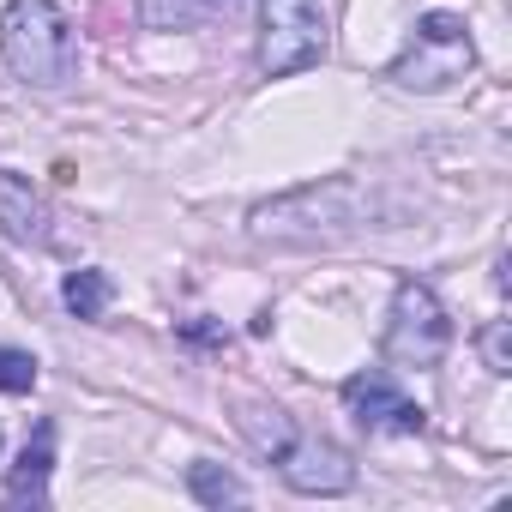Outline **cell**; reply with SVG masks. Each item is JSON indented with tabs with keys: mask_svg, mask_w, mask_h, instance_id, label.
Returning <instances> with one entry per match:
<instances>
[{
	"mask_svg": "<svg viewBox=\"0 0 512 512\" xmlns=\"http://www.w3.org/2000/svg\"><path fill=\"white\" fill-rule=\"evenodd\" d=\"M49 464H55V428H49V422H37V440H25V452H19V470H13L7 494H13V500H31V506H43V494H49Z\"/></svg>",
	"mask_w": 512,
	"mask_h": 512,
	"instance_id": "52a82bcc",
	"label": "cell"
},
{
	"mask_svg": "<svg viewBox=\"0 0 512 512\" xmlns=\"http://www.w3.org/2000/svg\"><path fill=\"white\" fill-rule=\"evenodd\" d=\"M476 344H482V362H488L494 374H512V350H506V320H488Z\"/></svg>",
	"mask_w": 512,
	"mask_h": 512,
	"instance_id": "8fae6325",
	"label": "cell"
},
{
	"mask_svg": "<svg viewBox=\"0 0 512 512\" xmlns=\"http://www.w3.org/2000/svg\"><path fill=\"white\" fill-rule=\"evenodd\" d=\"M470 67H476V49H470L464 19L428 13V19H416V37H410L404 61L392 67V79H398L404 91H446V85L464 79Z\"/></svg>",
	"mask_w": 512,
	"mask_h": 512,
	"instance_id": "3957f363",
	"label": "cell"
},
{
	"mask_svg": "<svg viewBox=\"0 0 512 512\" xmlns=\"http://www.w3.org/2000/svg\"><path fill=\"white\" fill-rule=\"evenodd\" d=\"M446 350H452V320H446L440 296L428 284L404 278L392 296V314H386V362L422 374V368H440Z\"/></svg>",
	"mask_w": 512,
	"mask_h": 512,
	"instance_id": "7a4b0ae2",
	"label": "cell"
},
{
	"mask_svg": "<svg viewBox=\"0 0 512 512\" xmlns=\"http://www.w3.org/2000/svg\"><path fill=\"white\" fill-rule=\"evenodd\" d=\"M109 296H115V284H109L103 272H73V278L61 284V302H67V308H73L79 320H103Z\"/></svg>",
	"mask_w": 512,
	"mask_h": 512,
	"instance_id": "ba28073f",
	"label": "cell"
},
{
	"mask_svg": "<svg viewBox=\"0 0 512 512\" xmlns=\"http://www.w3.org/2000/svg\"><path fill=\"white\" fill-rule=\"evenodd\" d=\"M278 470H284V482H290L296 494H344V488L356 482V464H350L332 440H296V434H290V446L278 452Z\"/></svg>",
	"mask_w": 512,
	"mask_h": 512,
	"instance_id": "8992f818",
	"label": "cell"
},
{
	"mask_svg": "<svg viewBox=\"0 0 512 512\" xmlns=\"http://www.w3.org/2000/svg\"><path fill=\"white\" fill-rule=\"evenodd\" d=\"M0 55L7 67L37 85V91H55L73 79L79 67V37H73V19L55 7V0H13L0 13Z\"/></svg>",
	"mask_w": 512,
	"mask_h": 512,
	"instance_id": "6da1fadb",
	"label": "cell"
},
{
	"mask_svg": "<svg viewBox=\"0 0 512 512\" xmlns=\"http://www.w3.org/2000/svg\"><path fill=\"white\" fill-rule=\"evenodd\" d=\"M193 500H205V506H235L241 500V482L229 476V470H217V464H193Z\"/></svg>",
	"mask_w": 512,
	"mask_h": 512,
	"instance_id": "9c48e42d",
	"label": "cell"
},
{
	"mask_svg": "<svg viewBox=\"0 0 512 512\" xmlns=\"http://www.w3.org/2000/svg\"><path fill=\"white\" fill-rule=\"evenodd\" d=\"M344 404H350V416L368 428V434H422V404H410L398 386H392V374H356V380H344Z\"/></svg>",
	"mask_w": 512,
	"mask_h": 512,
	"instance_id": "5b68a950",
	"label": "cell"
},
{
	"mask_svg": "<svg viewBox=\"0 0 512 512\" xmlns=\"http://www.w3.org/2000/svg\"><path fill=\"white\" fill-rule=\"evenodd\" d=\"M326 55V7L320 0H266V31H260V73L290 79Z\"/></svg>",
	"mask_w": 512,
	"mask_h": 512,
	"instance_id": "277c9868",
	"label": "cell"
},
{
	"mask_svg": "<svg viewBox=\"0 0 512 512\" xmlns=\"http://www.w3.org/2000/svg\"><path fill=\"white\" fill-rule=\"evenodd\" d=\"M37 386V362L25 350H0V392H31Z\"/></svg>",
	"mask_w": 512,
	"mask_h": 512,
	"instance_id": "30bf717a",
	"label": "cell"
}]
</instances>
